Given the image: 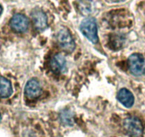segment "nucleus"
Wrapping results in <instances>:
<instances>
[{
    "mask_svg": "<svg viewBox=\"0 0 145 137\" xmlns=\"http://www.w3.org/2000/svg\"><path fill=\"white\" fill-rule=\"evenodd\" d=\"M80 29L83 35L92 43L96 44L98 41L97 23L94 18L85 19L80 24Z\"/></svg>",
    "mask_w": 145,
    "mask_h": 137,
    "instance_id": "obj_1",
    "label": "nucleus"
},
{
    "mask_svg": "<svg viewBox=\"0 0 145 137\" xmlns=\"http://www.w3.org/2000/svg\"><path fill=\"white\" fill-rule=\"evenodd\" d=\"M2 6L0 5V15L2 14Z\"/></svg>",
    "mask_w": 145,
    "mask_h": 137,
    "instance_id": "obj_13",
    "label": "nucleus"
},
{
    "mask_svg": "<svg viewBox=\"0 0 145 137\" xmlns=\"http://www.w3.org/2000/svg\"><path fill=\"white\" fill-rule=\"evenodd\" d=\"M51 69L56 73H63L66 71V61L61 54H56L51 61Z\"/></svg>",
    "mask_w": 145,
    "mask_h": 137,
    "instance_id": "obj_8",
    "label": "nucleus"
},
{
    "mask_svg": "<svg viewBox=\"0 0 145 137\" xmlns=\"http://www.w3.org/2000/svg\"><path fill=\"white\" fill-rule=\"evenodd\" d=\"M118 99L125 107L130 108L133 106L135 98L131 92L127 89H122L118 94Z\"/></svg>",
    "mask_w": 145,
    "mask_h": 137,
    "instance_id": "obj_9",
    "label": "nucleus"
},
{
    "mask_svg": "<svg viewBox=\"0 0 145 137\" xmlns=\"http://www.w3.org/2000/svg\"><path fill=\"white\" fill-rule=\"evenodd\" d=\"M29 22L27 18L21 14H16L10 20L11 28L14 32L22 33L27 30Z\"/></svg>",
    "mask_w": 145,
    "mask_h": 137,
    "instance_id": "obj_5",
    "label": "nucleus"
},
{
    "mask_svg": "<svg viewBox=\"0 0 145 137\" xmlns=\"http://www.w3.org/2000/svg\"><path fill=\"white\" fill-rule=\"evenodd\" d=\"M61 121L66 126H72L74 124V117L69 110H63L60 114Z\"/></svg>",
    "mask_w": 145,
    "mask_h": 137,
    "instance_id": "obj_11",
    "label": "nucleus"
},
{
    "mask_svg": "<svg viewBox=\"0 0 145 137\" xmlns=\"http://www.w3.org/2000/svg\"><path fill=\"white\" fill-rule=\"evenodd\" d=\"M124 129L131 137H139L143 133V126L140 120L137 117L127 118L123 122Z\"/></svg>",
    "mask_w": 145,
    "mask_h": 137,
    "instance_id": "obj_3",
    "label": "nucleus"
},
{
    "mask_svg": "<svg viewBox=\"0 0 145 137\" xmlns=\"http://www.w3.org/2000/svg\"><path fill=\"white\" fill-rule=\"evenodd\" d=\"M42 93L41 85L36 79H31L25 86V94L29 99H34L41 96Z\"/></svg>",
    "mask_w": 145,
    "mask_h": 137,
    "instance_id": "obj_7",
    "label": "nucleus"
},
{
    "mask_svg": "<svg viewBox=\"0 0 145 137\" xmlns=\"http://www.w3.org/2000/svg\"><path fill=\"white\" fill-rule=\"evenodd\" d=\"M128 64L131 73L135 76H141L145 73V60L141 54H132L128 59Z\"/></svg>",
    "mask_w": 145,
    "mask_h": 137,
    "instance_id": "obj_4",
    "label": "nucleus"
},
{
    "mask_svg": "<svg viewBox=\"0 0 145 137\" xmlns=\"http://www.w3.org/2000/svg\"><path fill=\"white\" fill-rule=\"evenodd\" d=\"M31 19L35 28L38 31H44L48 26V19L44 12L36 9L31 13Z\"/></svg>",
    "mask_w": 145,
    "mask_h": 137,
    "instance_id": "obj_6",
    "label": "nucleus"
},
{
    "mask_svg": "<svg viewBox=\"0 0 145 137\" xmlns=\"http://www.w3.org/2000/svg\"><path fill=\"white\" fill-rule=\"evenodd\" d=\"M1 119H2V117H1V114H0V121H1Z\"/></svg>",
    "mask_w": 145,
    "mask_h": 137,
    "instance_id": "obj_14",
    "label": "nucleus"
},
{
    "mask_svg": "<svg viewBox=\"0 0 145 137\" xmlns=\"http://www.w3.org/2000/svg\"><path fill=\"white\" fill-rule=\"evenodd\" d=\"M12 84L6 78L0 76V97L7 98L12 95Z\"/></svg>",
    "mask_w": 145,
    "mask_h": 137,
    "instance_id": "obj_10",
    "label": "nucleus"
},
{
    "mask_svg": "<svg viewBox=\"0 0 145 137\" xmlns=\"http://www.w3.org/2000/svg\"><path fill=\"white\" fill-rule=\"evenodd\" d=\"M111 1L114 2H123V1H125V0H111Z\"/></svg>",
    "mask_w": 145,
    "mask_h": 137,
    "instance_id": "obj_12",
    "label": "nucleus"
},
{
    "mask_svg": "<svg viewBox=\"0 0 145 137\" xmlns=\"http://www.w3.org/2000/svg\"><path fill=\"white\" fill-rule=\"evenodd\" d=\"M57 41L60 48L65 52H72L76 47V44L72 40L71 33L66 29H62L58 32L57 34Z\"/></svg>",
    "mask_w": 145,
    "mask_h": 137,
    "instance_id": "obj_2",
    "label": "nucleus"
}]
</instances>
